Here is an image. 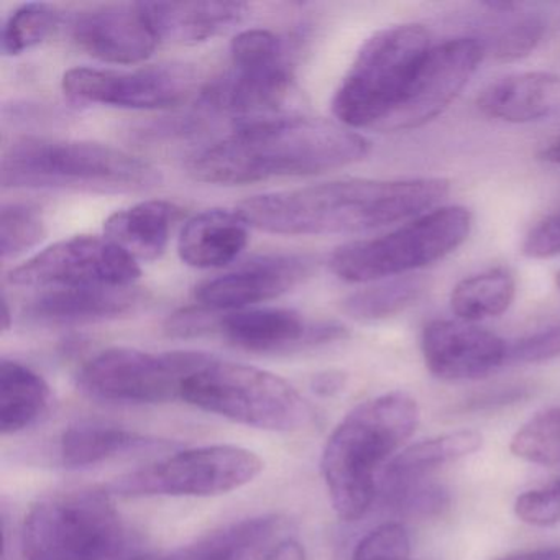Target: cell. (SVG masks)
Masks as SVG:
<instances>
[{"label": "cell", "mask_w": 560, "mask_h": 560, "mask_svg": "<svg viewBox=\"0 0 560 560\" xmlns=\"http://www.w3.org/2000/svg\"><path fill=\"white\" fill-rule=\"evenodd\" d=\"M369 152V140L340 122L271 114L235 122L225 139L189 156L188 173L208 185H250L332 172Z\"/></svg>", "instance_id": "1"}, {"label": "cell", "mask_w": 560, "mask_h": 560, "mask_svg": "<svg viewBox=\"0 0 560 560\" xmlns=\"http://www.w3.org/2000/svg\"><path fill=\"white\" fill-rule=\"evenodd\" d=\"M448 191L444 178L342 179L254 196L237 211L270 234H357L434 211Z\"/></svg>", "instance_id": "2"}, {"label": "cell", "mask_w": 560, "mask_h": 560, "mask_svg": "<svg viewBox=\"0 0 560 560\" xmlns=\"http://www.w3.org/2000/svg\"><path fill=\"white\" fill-rule=\"evenodd\" d=\"M418 424L416 399L392 392L357 406L334 429L320 470L330 503L342 520L365 516L378 494L380 474Z\"/></svg>", "instance_id": "3"}, {"label": "cell", "mask_w": 560, "mask_h": 560, "mask_svg": "<svg viewBox=\"0 0 560 560\" xmlns=\"http://www.w3.org/2000/svg\"><path fill=\"white\" fill-rule=\"evenodd\" d=\"M159 183V170L140 156L83 140L25 137L2 159V186L11 189L140 192Z\"/></svg>", "instance_id": "4"}, {"label": "cell", "mask_w": 560, "mask_h": 560, "mask_svg": "<svg viewBox=\"0 0 560 560\" xmlns=\"http://www.w3.org/2000/svg\"><path fill=\"white\" fill-rule=\"evenodd\" d=\"M129 546L113 498L97 488L42 498L22 536L25 560H129Z\"/></svg>", "instance_id": "5"}, {"label": "cell", "mask_w": 560, "mask_h": 560, "mask_svg": "<svg viewBox=\"0 0 560 560\" xmlns=\"http://www.w3.org/2000/svg\"><path fill=\"white\" fill-rule=\"evenodd\" d=\"M429 50V32L422 25H393L376 32L337 88L334 116L352 130L378 129L398 106Z\"/></svg>", "instance_id": "6"}, {"label": "cell", "mask_w": 560, "mask_h": 560, "mask_svg": "<svg viewBox=\"0 0 560 560\" xmlns=\"http://www.w3.org/2000/svg\"><path fill=\"white\" fill-rule=\"evenodd\" d=\"M182 399L202 411L264 431H298L313 415L310 402L287 380L212 355L188 376Z\"/></svg>", "instance_id": "7"}, {"label": "cell", "mask_w": 560, "mask_h": 560, "mask_svg": "<svg viewBox=\"0 0 560 560\" xmlns=\"http://www.w3.org/2000/svg\"><path fill=\"white\" fill-rule=\"evenodd\" d=\"M470 231L468 209H434L382 237L342 245L330 257V270L347 283L405 277L457 250Z\"/></svg>", "instance_id": "8"}, {"label": "cell", "mask_w": 560, "mask_h": 560, "mask_svg": "<svg viewBox=\"0 0 560 560\" xmlns=\"http://www.w3.org/2000/svg\"><path fill=\"white\" fill-rule=\"evenodd\" d=\"M294 61L280 35L264 28L244 31L232 40L231 65L199 94V107L238 119L271 116L291 83Z\"/></svg>", "instance_id": "9"}, {"label": "cell", "mask_w": 560, "mask_h": 560, "mask_svg": "<svg viewBox=\"0 0 560 560\" xmlns=\"http://www.w3.org/2000/svg\"><path fill=\"white\" fill-rule=\"evenodd\" d=\"M208 353H150L137 349L104 350L78 373V388L114 405H160L182 399L188 376Z\"/></svg>", "instance_id": "10"}, {"label": "cell", "mask_w": 560, "mask_h": 560, "mask_svg": "<svg viewBox=\"0 0 560 560\" xmlns=\"http://www.w3.org/2000/svg\"><path fill=\"white\" fill-rule=\"evenodd\" d=\"M264 470L255 452L237 445L189 448L142 470L117 478L122 497H215L238 490Z\"/></svg>", "instance_id": "11"}, {"label": "cell", "mask_w": 560, "mask_h": 560, "mask_svg": "<svg viewBox=\"0 0 560 560\" xmlns=\"http://www.w3.org/2000/svg\"><path fill=\"white\" fill-rule=\"evenodd\" d=\"M140 273L139 261L109 238L78 235L57 242L14 268L9 281L15 287L42 290L133 287Z\"/></svg>", "instance_id": "12"}, {"label": "cell", "mask_w": 560, "mask_h": 560, "mask_svg": "<svg viewBox=\"0 0 560 560\" xmlns=\"http://www.w3.org/2000/svg\"><path fill=\"white\" fill-rule=\"evenodd\" d=\"M221 336L231 346L252 353H288L343 340L346 326L332 320H310L293 310L248 307L215 313L199 306L195 337Z\"/></svg>", "instance_id": "13"}, {"label": "cell", "mask_w": 560, "mask_h": 560, "mask_svg": "<svg viewBox=\"0 0 560 560\" xmlns=\"http://www.w3.org/2000/svg\"><path fill=\"white\" fill-rule=\"evenodd\" d=\"M61 86L70 100L81 104L133 110L170 109L191 96L196 70L172 61L129 71L73 68L65 73Z\"/></svg>", "instance_id": "14"}, {"label": "cell", "mask_w": 560, "mask_h": 560, "mask_svg": "<svg viewBox=\"0 0 560 560\" xmlns=\"http://www.w3.org/2000/svg\"><path fill=\"white\" fill-rule=\"evenodd\" d=\"M483 57V44L475 38H455L431 47L398 106L378 129H418L441 116L477 73Z\"/></svg>", "instance_id": "15"}, {"label": "cell", "mask_w": 560, "mask_h": 560, "mask_svg": "<svg viewBox=\"0 0 560 560\" xmlns=\"http://www.w3.org/2000/svg\"><path fill=\"white\" fill-rule=\"evenodd\" d=\"M316 261L306 255H264L196 288L199 306L215 313L248 310L275 300L313 275Z\"/></svg>", "instance_id": "16"}, {"label": "cell", "mask_w": 560, "mask_h": 560, "mask_svg": "<svg viewBox=\"0 0 560 560\" xmlns=\"http://www.w3.org/2000/svg\"><path fill=\"white\" fill-rule=\"evenodd\" d=\"M422 355L432 375L447 382L480 380L508 363V343L464 320H432L422 330Z\"/></svg>", "instance_id": "17"}, {"label": "cell", "mask_w": 560, "mask_h": 560, "mask_svg": "<svg viewBox=\"0 0 560 560\" xmlns=\"http://www.w3.org/2000/svg\"><path fill=\"white\" fill-rule=\"evenodd\" d=\"M71 35L81 50L110 65L142 63L160 44L142 2L104 5L84 12L73 22Z\"/></svg>", "instance_id": "18"}, {"label": "cell", "mask_w": 560, "mask_h": 560, "mask_svg": "<svg viewBox=\"0 0 560 560\" xmlns=\"http://www.w3.org/2000/svg\"><path fill=\"white\" fill-rule=\"evenodd\" d=\"M140 303L136 287L51 288L31 301L27 316L45 326H78L116 319Z\"/></svg>", "instance_id": "19"}, {"label": "cell", "mask_w": 560, "mask_h": 560, "mask_svg": "<svg viewBox=\"0 0 560 560\" xmlns=\"http://www.w3.org/2000/svg\"><path fill=\"white\" fill-rule=\"evenodd\" d=\"M142 8L159 40L179 45L211 40L248 18L242 2H142Z\"/></svg>", "instance_id": "20"}, {"label": "cell", "mask_w": 560, "mask_h": 560, "mask_svg": "<svg viewBox=\"0 0 560 560\" xmlns=\"http://www.w3.org/2000/svg\"><path fill=\"white\" fill-rule=\"evenodd\" d=\"M248 225L238 211L199 212L183 228L178 238L179 258L199 270L228 267L247 247Z\"/></svg>", "instance_id": "21"}, {"label": "cell", "mask_w": 560, "mask_h": 560, "mask_svg": "<svg viewBox=\"0 0 560 560\" xmlns=\"http://www.w3.org/2000/svg\"><path fill=\"white\" fill-rule=\"evenodd\" d=\"M560 101V77L517 73L488 86L478 97V109L491 119L527 124L549 116Z\"/></svg>", "instance_id": "22"}, {"label": "cell", "mask_w": 560, "mask_h": 560, "mask_svg": "<svg viewBox=\"0 0 560 560\" xmlns=\"http://www.w3.org/2000/svg\"><path fill=\"white\" fill-rule=\"evenodd\" d=\"M179 209L153 199L114 212L104 222L106 238L137 261H153L165 254Z\"/></svg>", "instance_id": "23"}, {"label": "cell", "mask_w": 560, "mask_h": 560, "mask_svg": "<svg viewBox=\"0 0 560 560\" xmlns=\"http://www.w3.org/2000/svg\"><path fill=\"white\" fill-rule=\"evenodd\" d=\"M481 447V435L475 431H455L409 445L389 460L380 477L383 491L424 480L432 471L454 464Z\"/></svg>", "instance_id": "24"}, {"label": "cell", "mask_w": 560, "mask_h": 560, "mask_svg": "<svg viewBox=\"0 0 560 560\" xmlns=\"http://www.w3.org/2000/svg\"><path fill=\"white\" fill-rule=\"evenodd\" d=\"M288 536L284 517L277 514L250 517L212 534L186 560H267Z\"/></svg>", "instance_id": "25"}, {"label": "cell", "mask_w": 560, "mask_h": 560, "mask_svg": "<svg viewBox=\"0 0 560 560\" xmlns=\"http://www.w3.org/2000/svg\"><path fill=\"white\" fill-rule=\"evenodd\" d=\"M44 376L18 360L0 363V432L18 434L38 421L50 406Z\"/></svg>", "instance_id": "26"}, {"label": "cell", "mask_w": 560, "mask_h": 560, "mask_svg": "<svg viewBox=\"0 0 560 560\" xmlns=\"http://www.w3.org/2000/svg\"><path fill=\"white\" fill-rule=\"evenodd\" d=\"M152 444L150 439L113 422L81 421L61 435L60 458L65 467H93L116 455Z\"/></svg>", "instance_id": "27"}, {"label": "cell", "mask_w": 560, "mask_h": 560, "mask_svg": "<svg viewBox=\"0 0 560 560\" xmlns=\"http://www.w3.org/2000/svg\"><path fill=\"white\" fill-rule=\"evenodd\" d=\"M516 280L506 268H493L465 278L451 294L455 316L464 323H478L500 316L513 304Z\"/></svg>", "instance_id": "28"}, {"label": "cell", "mask_w": 560, "mask_h": 560, "mask_svg": "<svg viewBox=\"0 0 560 560\" xmlns=\"http://www.w3.org/2000/svg\"><path fill=\"white\" fill-rule=\"evenodd\" d=\"M428 290L425 278L416 275L393 278L385 283L350 294L342 303L343 313L362 323L388 319L408 310Z\"/></svg>", "instance_id": "29"}, {"label": "cell", "mask_w": 560, "mask_h": 560, "mask_svg": "<svg viewBox=\"0 0 560 560\" xmlns=\"http://www.w3.org/2000/svg\"><path fill=\"white\" fill-rule=\"evenodd\" d=\"M510 451L529 464L560 465V408L544 409L517 429Z\"/></svg>", "instance_id": "30"}, {"label": "cell", "mask_w": 560, "mask_h": 560, "mask_svg": "<svg viewBox=\"0 0 560 560\" xmlns=\"http://www.w3.org/2000/svg\"><path fill=\"white\" fill-rule=\"evenodd\" d=\"M58 14L50 4L31 2L15 9L2 28V54L19 57L40 45L54 31Z\"/></svg>", "instance_id": "31"}, {"label": "cell", "mask_w": 560, "mask_h": 560, "mask_svg": "<svg viewBox=\"0 0 560 560\" xmlns=\"http://www.w3.org/2000/svg\"><path fill=\"white\" fill-rule=\"evenodd\" d=\"M45 237L42 212L31 205L12 202L0 214V257L8 261L27 254Z\"/></svg>", "instance_id": "32"}, {"label": "cell", "mask_w": 560, "mask_h": 560, "mask_svg": "<svg viewBox=\"0 0 560 560\" xmlns=\"http://www.w3.org/2000/svg\"><path fill=\"white\" fill-rule=\"evenodd\" d=\"M411 539L401 523L380 524L353 550L352 560H409Z\"/></svg>", "instance_id": "33"}, {"label": "cell", "mask_w": 560, "mask_h": 560, "mask_svg": "<svg viewBox=\"0 0 560 560\" xmlns=\"http://www.w3.org/2000/svg\"><path fill=\"white\" fill-rule=\"evenodd\" d=\"M393 506L402 513L416 517H432L444 513L451 503L447 490L439 485H425L421 481L383 491Z\"/></svg>", "instance_id": "34"}, {"label": "cell", "mask_w": 560, "mask_h": 560, "mask_svg": "<svg viewBox=\"0 0 560 560\" xmlns=\"http://www.w3.org/2000/svg\"><path fill=\"white\" fill-rule=\"evenodd\" d=\"M544 34H546V25L540 19H521L498 35L493 48L494 58L501 63L523 60L536 50Z\"/></svg>", "instance_id": "35"}, {"label": "cell", "mask_w": 560, "mask_h": 560, "mask_svg": "<svg viewBox=\"0 0 560 560\" xmlns=\"http://www.w3.org/2000/svg\"><path fill=\"white\" fill-rule=\"evenodd\" d=\"M514 514L530 526L549 527L560 523V477L547 487L520 494L514 501Z\"/></svg>", "instance_id": "36"}, {"label": "cell", "mask_w": 560, "mask_h": 560, "mask_svg": "<svg viewBox=\"0 0 560 560\" xmlns=\"http://www.w3.org/2000/svg\"><path fill=\"white\" fill-rule=\"evenodd\" d=\"M560 357V324L508 346V363H544Z\"/></svg>", "instance_id": "37"}, {"label": "cell", "mask_w": 560, "mask_h": 560, "mask_svg": "<svg viewBox=\"0 0 560 560\" xmlns=\"http://www.w3.org/2000/svg\"><path fill=\"white\" fill-rule=\"evenodd\" d=\"M523 254L534 260H546L560 255V212L544 219L527 234Z\"/></svg>", "instance_id": "38"}, {"label": "cell", "mask_w": 560, "mask_h": 560, "mask_svg": "<svg viewBox=\"0 0 560 560\" xmlns=\"http://www.w3.org/2000/svg\"><path fill=\"white\" fill-rule=\"evenodd\" d=\"M346 383V373L334 372V370H330V372L319 373V375L314 378L313 388L317 395L334 396L337 395V393L342 392Z\"/></svg>", "instance_id": "39"}, {"label": "cell", "mask_w": 560, "mask_h": 560, "mask_svg": "<svg viewBox=\"0 0 560 560\" xmlns=\"http://www.w3.org/2000/svg\"><path fill=\"white\" fill-rule=\"evenodd\" d=\"M267 560H307V553L300 540L288 536L271 550Z\"/></svg>", "instance_id": "40"}, {"label": "cell", "mask_w": 560, "mask_h": 560, "mask_svg": "<svg viewBox=\"0 0 560 560\" xmlns=\"http://www.w3.org/2000/svg\"><path fill=\"white\" fill-rule=\"evenodd\" d=\"M498 560H560V547L526 550V552L511 553Z\"/></svg>", "instance_id": "41"}, {"label": "cell", "mask_w": 560, "mask_h": 560, "mask_svg": "<svg viewBox=\"0 0 560 560\" xmlns=\"http://www.w3.org/2000/svg\"><path fill=\"white\" fill-rule=\"evenodd\" d=\"M540 159H542L544 162L560 166V137H557L553 142H550L549 145L540 152Z\"/></svg>", "instance_id": "42"}, {"label": "cell", "mask_w": 560, "mask_h": 560, "mask_svg": "<svg viewBox=\"0 0 560 560\" xmlns=\"http://www.w3.org/2000/svg\"><path fill=\"white\" fill-rule=\"evenodd\" d=\"M2 306H4V330H8L11 326V310H9V301L5 296L2 298Z\"/></svg>", "instance_id": "43"}, {"label": "cell", "mask_w": 560, "mask_h": 560, "mask_svg": "<svg viewBox=\"0 0 560 560\" xmlns=\"http://www.w3.org/2000/svg\"><path fill=\"white\" fill-rule=\"evenodd\" d=\"M129 560H173L170 557L156 556V553H145V556H133Z\"/></svg>", "instance_id": "44"}, {"label": "cell", "mask_w": 560, "mask_h": 560, "mask_svg": "<svg viewBox=\"0 0 560 560\" xmlns=\"http://www.w3.org/2000/svg\"><path fill=\"white\" fill-rule=\"evenodd\" d=\"M556 287L560 291V271L556 275Z\"/></svg>", "instance_id": "45"}]
</instances>
